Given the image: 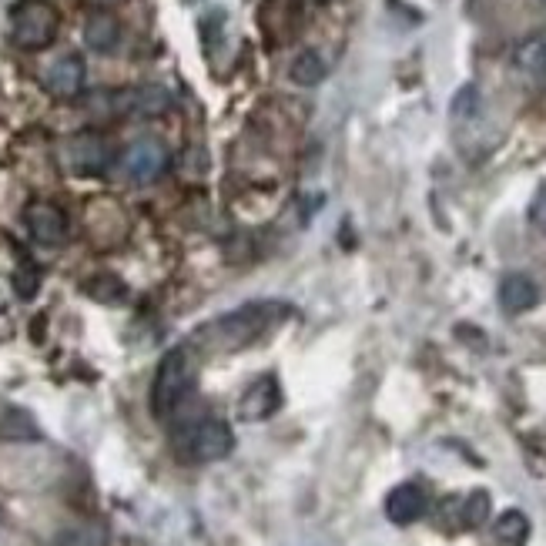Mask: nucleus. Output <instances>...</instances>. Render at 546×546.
<instances>
[{
    "mask_svg": "<svg viewBox=\"0 0 546 546\" xmlns=\"http://www.w3.org/2000/svg\"><path fill=\"white\" fill-rule=\"evenodd\" d=\"M165 168H168V151L155 138H141L124 151V175L131 181L145 185V181H155Z\"/></svg>",
    "mask_w": 546,
    "mask_h": 546,
    "instance_id": "6",
    "label": "nucleus"
},
{
    "mask_svg": "<svg viewBox=\"0 0 546 546\" xmlns=\"http://www.w3.org/2000/svg\"><path fill=\"white\" fill-rule=\"evenodd\" d=\"M540 302V289H536V282L530 275H506L503 285H500V305L510 315H520L526 309H533V305Z\"/></svg>",
    "mask_w": 546,
    "mask_h": 546,
    "instance_id": "11",
    "label": "nucleus"
},
{
    "mask_svg": "<svg viewBox=\"0 0 546 546\" xmlns=\"http://www.w3.org/2000/svg\"><path fill=\"white\" fill-rule=\"evenodd\" d=\"M486 516H490V496L483 490H476L469 500L463 503V523L466 526H483Z\"/></svg>",
    "mask_w": 546,
    "mask_h": 546,
    "instance_id": "17",
    "label": "nucleus"
},
{
    "mask_svg": "<svg viewBox=\"0 0 546 546\" xmlns=\"http://www.w3.org/2000/svg\"><path fill=\"white\" fill-rule=\"evenodd\" d=\"M325 74H329V64L322 61L319 51H302L289 67V78L299 84V88H315V84L325 81Z\"/></svg>",
    "mask_w": 546,
    "mask_h": 546,
    "instance_id": "13",
    "label": "nucleus"
},
{
    "mask_svg": "<svg viewBox=\"0 0 546 546\" xmlns=\"http://www.w3.org/2000/svg\"><path fill=\"white\" fill-rule=\"evenodd\" d=\"M24 222L41 245H61L67 238V218L61 215V208L54 205H41V201H37V205L27 208Z\"/></svg>",
    "mask_w": 546,
    "mask_h": 546,
    "instance_id": "9",
    "label": "nucleus"
},
{
    "mask_svg": "<svg viewBox=\"0 0 546 546\" xmlns=\"http://www.w3.org/2000/svg\"><path fill=\"white\" fill-rule=\"evenodd\" d=\"M118 37H121V24H118V17L108 11L91 14L88 24H84V41H88L91 51H98V54L114 51V47H118Z\"/></svg>",
    "mask_w": 546,
    "mask_h": 546,
    "instance_id": "12",
    "label": "nucleus"
},
{
    "mask_svg": "<svg viewBox=\"0 0 546 546\" xmlns=\"http://www.w3.org/2000/svg\"><path fill=\"white\" fill-rule=\"evenodd\" d=\"M191 392V366H188V352L185 349H171L158 366L155 386H151V409L161 423H168L171 416L181 409V402Z\"/></svg>",
    "mask_w": 546,
    "mask_h": 546,
    "instance_id": "2",
    "label": "nucleus"
},
{
    "mask_svg": "<svg viewBox=\"0 0 546 546\" xmlns=\"http://www.w3.org/2000/svg\"><path fill=\"white\" fill-rule=\"evenodd\" d=\"M279 406H282L279 382H275L272 376H262L258 382H252V386H248L242 402H238V416H242L245 423H258V419L272 416Z\"/></svg>",
    "mask_w": 546,
    "mask_h": 546,
    "instance_id": "7",
    "label": "nucleus"
},
{
    "mask_svg": "<svg viewBox=\"0 0 546 546\" xmlns=\"http://www.w3.org/2000/svg\"><path fill=\"white\" fill-rule=\"evenodd\" d=\"M493 533L503 546H523L526 536H530V520H526L520 510H506L500 520H496Z\"/></svg>",
    "mask_w": 546,
    "mask_h": 546,
    "instance_id": "14",
    "label": "nucleus"
},
{
    "mask_svg": "<svg viewBox=\"0 0 546 546\" xmlns=\"http://www.w3.org/2000/svg\"><path fill=\"white\" fill-rule=\"evenodd\" d=\"M47 88H51L57 98H74L84 88V61L78 54H64L57 57L47 71Z\"/></svg>",
    "mask_w": 546,
    "mask_h": 546,
    "instance_id": "10",
    "label": "nucleus"
},
{
    "mask_svg": "<svg viewBox=\"0 0 546 546\" xmlns=\"http://www.w3.org/2000/svg\"><path fill=\"white\" fill-rule=\"evenodd\" d=\"M57 11L47 0H24L14 11L11 31H14V44L24 47V51H41L57 37Z\"/></svg>",
    "mask_w": 546,
    "mask_h": 546,
    "instance_id": "3",
    "label": "nucleus"
},
{
    "mask_svg": "<svg viewBox=\"0 0 546 546\" xmlns=\"http://www.w3.org/2000/svg\"><path fill=\"white\" fill-rule=\"evenodd\" d=\"M426 493H423V486H416V483H402L396 486L389 496H386V516L396 526H409V523H416L419 516L426 513Z\"/></svg>",
    "mask_w": 546,
    "mask_h": 546,
    "instance_id": "8",
    "label": "nucleus"
},
{
    "mask_svg": "<svg viewBox=\"0 0 546 546\" xmlns=\"http://www.w3.org/2000/svg\"><path fill=\"white\" fill-rule=\"evenodd\" d=\"M168 104H171L168 91H161V88H141L131 94V108L138 114H161V111H168Z\"/></svg>",
    "mask_w": 546,
    "mask_h": 546,
    "instance_id": "16",
    "label": "nucleus"
},
{
    "mask_svg": "<svg viewBox=\"0 0 546 546\" xmlns=\"http://www.w3.org/2000/svg\"><path fill=\"white\" fill-rule=\"evenodd\" d=\"M111 145L101 138V134H78V138L67 141V165H71L74 175H101L111 165Z\"/></svg>",
    "mask_w": 546,
    "mask_h": 546,
    "instance_id": "5",
    "label": "nucleus"
},
{
    "mask_svg": "<svg viewBox=\"0 0 546 546\" xmlns=\"http://www.w3.org/2000/svg\"><path fill=\"white\" fill-rule=\"evenodd\" d=\"M476 111H480V91H476L473 84H466V88H459L453 98V118L466 121V118H473Z\"/></svg>",
    "mask_w": 546,
    "mask_h": 546,
    "instance_id": "18",
    "label": "nucleus"
},
{
    "mask_svg": "<svg viewBox=\"0 0 546 546\" xmlns=\"http://www.w3.org/2000/svg\"><path fill=\"white\" fill-rule=\"evenodd\" d=\"M232 446H235L232 429L215 416L188 419V423H181L178 436H175V449L185 459H195V463H215V459H225L228 453H232Z\"/></svg>",
    "mask_w": 546,
    "mask_h": 546,
    "instance_id": "1",
    "label": "nucleus"
},
{
    "mask_svg": "<svg viewBox=\"0 0 546 546\" xmlns=\"http://www.w3.org/2000/svg\"><path fill=\"white\" fill-rule=\"evenodd\" d=\"M530 225L540 235H546V188H540L530 201Z\"/></svg>",
    "mask_w": 546,
    "mask_h": 546,
    "instance_id": "19",
    "label": "nucleus"
},
{
    "mask_svg": "<svg viewBox=\"0 0 546 546\" xmlns=\"http://www.w3.org/2000/svg\"><path fill=\"white\" fill-rule=\"evenodd\" d=\"M516 64H520V71L533 74V78L546 74V41H526L516 51Z\"/></svg>",
    "mask_w": 546,
    "mask_h": 546,
    "instance_id": "15",
    "label": "nucleus"
},
{
    "mask_svg": "<svg viewBox=\"0 0 546 546\" xmlns=\"http://www.w3.org/2000/svg\"><path fill=\"white\" fill-rule=\"evenodd\" d=\"M268 322L272 319H268L265 305H248V309H238L232 315H225V319H218L212 325V332H218L225 349H242L268 329Z\"/></svg>",
    "mask_w": 546,
    "mask_h": 546,
    "instance_id": "4",
    "label": "nucleus"
}]
</instances>
